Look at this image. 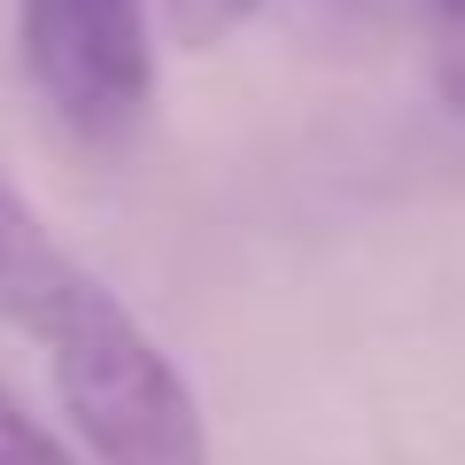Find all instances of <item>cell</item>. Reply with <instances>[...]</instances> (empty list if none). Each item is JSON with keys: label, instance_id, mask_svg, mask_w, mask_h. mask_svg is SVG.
<instances>
[{"label": "cell", "instance_id": "cell-5", "mask_svg": "<svg viewBox=\"0 0 465 465\" xmlns=\"http://www.w3.org/2000/svg\"><path fill=\"white\" fill-rule=\"evenodd\" d=\"M0 465H78V458H70V450L54 442L8 388H0Z\"/></svg>", "mask_w": 465, "mask_h": 465}, {"label": "cell", "instance_id": "cell-2", "mask_svg": "<svg viewBox=\"0 0 465 465\" xmlns=\"http://www.w3.org/2000/svg\"><path fill=\"white\" fill-rule=\"evenodd\" d=\"M16 54L47 116L78 140H124L155 101L148 0H16Z\"/></svg>", "mask_w": 465, "mask_h": 465}, {"label": "cell", "instance_id": "cell-1", "mask_svg": "<svg viewBox=\"0 0 465 465\" xmlns=\"http://www.w3.org/2000/svg\"><path fill=\"white\" fill-rule=\"evenodd\" d=\"M39 349L94 465H210V427L186 372L109 287H94Z\"/></svg>", "mask_w": 465, "mask_h": 465}, {"label": "cell", "instance_id": "cell-6", "mask_svg": "<svg viewBox=\"0 0 465 465\" xmlns=\"http://www.w3.org/2000/svg\"><path fill=\"white\" fill-rule=\"evenodd\" d=\"M427 32H434V70H442V94L465 109V0H427Z\"/></svg>", "mask_w": 465, "mask_h": 465}, {"label": "cell", "instance_id": "cell-4", "mask_svg": "<svg viewBox=\"0 0 465 465\" xmlns=\"http://www.w3.org/2000/svg\"><path fill=\"white\" fill-rule=\"evenodd\" d=\"M272 0H163V39L171 47H186V54H210V47H225L241 24H256Z\"/></svg>", "mask_w": 465, "mask_h": 465}, {"label": "cell", "instance_id": "cell-3", "mask_svg": "<svg viewBox=\"0 0 465 465\" xmlns=\"http://www.w3.org/2000/svg\"><path fill=\"white\" fill-rule=\"evenodd\" d=\"M94 287L101 280L47 232V217L0 179V318L16 333H32V341H47Z\"/></svg>", "mask_w": 465, "mask_h": 465}]
</instances>
